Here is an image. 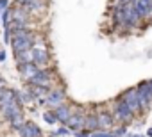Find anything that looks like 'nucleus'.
I'll return each mask as SVG.
<instances>
[{"mask_svg":"<svg viewBox=\"0 0 152 137\" xmlns=\"http://www.w3.org/2000/svg\"><path fill=\"white\" fill-rule=\"evenodd\" d=\"M11 43H13V48H15V53H16V59L22 57V53H29L32 50V45H34V34L27 32L25 29L23 30H15L13 32V37H11Z\"/></svg>","mask_w":152,"mask_h":137,"instance_id":"obj_1","label":"nucleus"},{"mask_svg":"<svg viewBox=\"0 0 152 137\" xmlns=\"http://www.w3.org/2000/svg\"><path fill=\"white\" fill-rule=\"evenodd\" d=\"M122 102L134 112V110H140V109H143L141 107V102H140V94H138V89H131V91H127L124 96H122Z\"/></svg>","mask_w":152,"mask_h":137,"instance_id":"obj_2","label":"nucleus"},{"mask_svg":"<svg viewBox=\"0 0 152 137\" xmlns=\"http://www.w3.org/2000/svg\"><path fill=\"white\" fill-rule=\"evenodd\" d=\"M32 86H39V87H48L50 86V82H52V75H50V71H47V70H39L31 80H29Z\"/></svg>","mask_w":152,"mask_h":137,"instance_id":"obj_3","label":"nucleus"},{"mask_svg":"<svg viewBox=\"0 0 152 137\" xmlns=\"http://www.w3.org/2000/svg\"><path fill=\"white\" fill-rule=\"evenodd\" d=\"M31 59H32V64H36V66H45L47 64V61H48V55H47V50L45 48H38V46H34L32 50H31Z\"/></svg>","mask_w":152,"mask_h":137,"instance_id":"obj_4","label":"nucleus"},{"mask_svg":"<svg viewBox=\"0 0 152 137\" xmlns=\"http://www.w3.org/2000/svg\"><path fill=\"white\" fill-rule=\"evenodd\" d=\"M115 114H116V118L122 119V121H129V119L132 118V110H131L124 102H118V103H116V107H115Z\"/></svg>","mask_w":152,"mask_h":137,"instance_id":"obj_5","label":"nucleus"},{"mask_svg":"<svg viewBox=\"0 0 152 137\" xmlns=\"http://www.w3.org/2000/svg\"><path fill=\"white\" fill-rule=\"evenodd\" d=\"M20 133H22V137H39V135H41V130H39L34 123L27 121V123L20 128Z\"/></svg>","mask_w":152,"mask_h":137,"instance_id":"obj_6","label":"nucleus"},{"mask_svg":"<svg viewBox=\"0 0 152 137\" xmlns=\"http://www.w3.org/2000/svg\"><path fill=\"white\" fill-rule=\"evenodd\" d=\"M20 71L23 73V77H25L27 80H31V79L39 71V70H38V66H36V64H32V62H23V64L20 66Z\"/></svg>","mask_w":152,"mask_h":137,"instance_id":"obj_7","label":"nucleus"},{"mask_svg":"<svg viewBox=\"0 0 152 137\" xmlns=\"http://www.w3.org/2000/svg\"><path fill=\"white\" fill-rule=\"evenodd\" d=\"M68 126L73 128V130H79L83 126H86V118L83 114H73L70 119H68Z\"/></svg>","mask_w":152,"mask_h":137,"instance_id":"obj_8","label":"nucleus"},{"mask_svg":"<svg viewBox=\"0 0 152 137\" xmlns=\"http://www.w3.org/2000/svg\"><path fill=\"white\" fill-rule=\"evenodd\" d=\"M56 116H57V119H59V121H63V123H68V119L72 118L70 107H66V105H59V107L56 109Z\"/></svg>","mask_w":152,"mask_h":137,"instance_id":"obj_9","label":"nucleus"},{"mask_svg":"<svg viewBox=\"0 0 152 137\" xmlns=\"http://www.w3.org/2000/svg\"><path fill=\"white\" fill-rule=\"evenodd\" d=\"M13 22H22L27 25V13L23 7H15L13 9Z\"/></svg>","mask_w":152,"mask_h":137,"instance_id":"obj_10","label":"nucleus"},{"mask_svg":"<svg viewBox=\"0 0 152 137\" xmlns=\"http://www.w3.org/2000/svg\"><path fill=\"white\" fill-rule=\"evenodd\" d=\"M63 100H64V93H63V91H54V93L48 94V100H47V102H48L50 105L59 107V103H61Z\"/></svg>","mask_w":152,"mask_h":137,"instance_id":"obj_11","label":"nucleus"},{"mask_svg":"<svg viewBox=\"0 0 152 137\" xmlns=\"http://www.w3.org/2000/svg\"><path fill=\"white\" fill-rule=\"evenodd\" d=\"M113 125V118H111V114H107V112H100L99 114V128H109Z\"/></svg>","mask_w":152,"mask_h":137,"instance_id":"obj_12","label":"nucleus"},{"mask_svg":"<svg viewBox=\"0 0 152 137\" xmlns=\"http://www.w3.org/2000/svg\"><path fill=\"white\" fill-rule=\"evenodd\" d=\"M9 123H11V126H13V128H18V130H20V128L25 125V123H23V114H22V112L15 114V116L9 119Z\"/></svg>","mask_w":152,"mask_h":137,"instance_id":"obj_13","label":"nucleus"},{"mask_svg":"<svg viewBox=\"0 0 152 137\" xmlns=\"http://www.w3.org/2000/svg\"><path fill=\"white\" fill-rule=\"evenodd\" d=\"M86 128H88V130L99 128V116H88V118H86Z\"/></svg>","mask_w":152,"mask_h":137,"instance_id":"obj_14","label":"nucleus"},{"mask_svg":"<svg viewBox=\"0 0 152 137\" xmlns=\"http://www.w3.org/2000/svg\"><path fill=\"white\" fill-rule=\"evenodd\" d=\"M43 118H45V121H47V123H56V119H57L56 112H45V114H43Z\"/></svg>","mask_w":152,"mask_h":137,"instance_id":"obj_15","label":"nucleus"},{"mask_svg":"<svg viewBox=\"0 0 152 137\" xmlns=\"http://www.w3.org/2000/svg\"><path fill=\"white\" fill-rule=\"evenodd\" d=\"M4 89H6V80L0 77V91H4Z\"/></svg>","mask_w":152,"mask_h":137,"instance_id":"obj_16","label":"nucleus"},{"mask_svg":"<svg viewBox=\"0 0 152 137\" xmlns=\"http://www.w3.org/2000/svg\"><path fill=\"white\" fill-rule=\"evenodd\" d=\"M0 6H2V7H4V6H7V0H0Z\"/></svg>","mask_w":152,"mask_h":137,"instance_id":"obj_17","label":"nucleus"},{"mask_svg":"<svg viewBox=\"0 0 152 137\" xmlns=\"http://www.w3.org/2000/svg\"><path fill=\"white\" fill-rule=\"evenodd\" d=\"M120 2H122L124 6H127V2H131V0H120Z\"/></svg>","mask_w":152,"mask_h":137,"instance_id":"obj_18","label":"nucleus"},{"mask_svg":"<svg viewBox=\"0 0 152 137\" xmlns=\"http://www.w3.org/2000/svg\"><path fill=\"white\" fill-rule=\"evenodd\" d=\"M95 137H106V135H104V133H99V135H95Z\"/></svg>","mask_w":152,"mask_h":137,"instance_id":"obj_19","label":"nucleus"},{"mask_svg":"<svg viewBox=\"0 0 152 137\" xmlns=\"http://www.w3.org/2000/svg\"><path fill=\"white\" fill-rule=\"evenodd\" d=\"M2 59H4V53H2V52H0V61H2Z\"/></svg>","mask_w":152,"mask_h":137,"instance_id":"obj_20","label":"nucleus"}]
</instances>
